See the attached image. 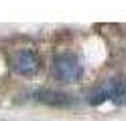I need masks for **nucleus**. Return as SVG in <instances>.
<instances>
[{"instance_id":"2","label":"nucleus","mask_w":126,"mask_h":121,"mask_svg":"<svg viewBox=\"0 0 126 121\" xmlns=\"http://www.w3.org/2000/svg\"><path fill=\"white\" fill-rule=\"evenodd\" d=\"M104 101H116V103H126V81L122 79H110L102 85L98 91H94L90 103L100 105Z\"/></svg>"},{"instance_id":"3","label":"nucleus","mask_w":126,"mask_h":121,"mask_svg":"<svg viewBox=\"0 0 126 121\" xmlns=\"http://www.w3.org/2000/svg\"><path fill=\"white\" fill-rule=\"evenodd\" d=\"M10 65H12V71H14V73L29 77V75H35V73L39 71V67H41V61H39L37 53H33V51H29V48H25V51L14 53Z\"/></svg>"},{"instance_id":"1","label":"nucleus","mask_w":126,"mask_h":121,"mask_svg":"<svg viewBox=\"0 0 126 121\" xmlns=\"http://www.w3.org/2000/svg\"><path fill=\"white\" fill-rule=\"evenodd\" d=\"M81 63L73 53H57L53 56V75L63 83H75L81 77Z\"/></svg>"},{"instance_id":"4","label":"nucleus","mask_w":126,"mask_h":121,"mask_svg":"<svg viewBox=\"0 0 126 121\" xmlns=\"http://www.w3.org/2000/svg\"><path fill=\"white\" fill-rule=\"evenodd\" d=\"M35 99L45 103V105H51V107H69V105H73L71 95L61 93V91H49V89L37 91L35 93Z\"/></svg>"}]
</instances>
